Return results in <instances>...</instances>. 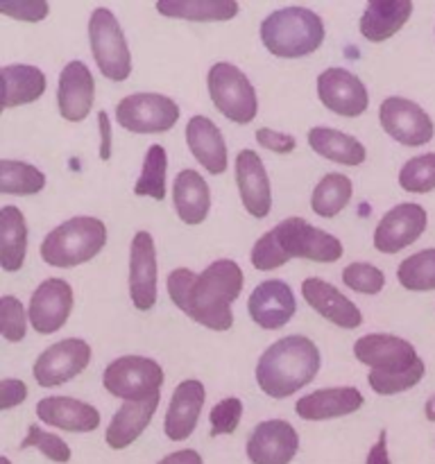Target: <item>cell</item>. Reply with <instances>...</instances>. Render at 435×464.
Here are the masks:
<instances>
[{"mask_svg": "<svg viewBox=\"0 0 435 464\" xmlns=\"http://www.w3.org/2000/svg\"><path fill=\"white\" fill-rule=\"evenodd\" d=\"M397 281L403 285V290H411V293L435 290V247L421 249L403 258L397 267Z\"/></svg>", "mask_w": 435, "mask_h": 464, "instance_id": "e575fe53", "label": "cell"}, {"mask_svg": "<svg viewBox=\"0 0 435 464\" xmlns=\"http://www.w3.org/2000/svg\"><path fill=\"white\" fill-rule=\"evenodd\" d=\"M208 95L218 111L236 125H249L258 113V98L249 77L229 62L213 63L207 75Z\"/></svg>", "mask_w": 435, "mask_h": 464, "instance_id": "52a82bcc", "label": "cell"}, {"mask_svg": "<svg viewBox=\"0 0 435 464\" xmlns=\"http://www.w3.org/2000/svg\"><path fill=\"white\" fill-rule=\"evenodd\" d=\"M429 225L426 208L415 202H403L390 208L374 231V249L381 254H397L417 243Z\"/></svg>", "mask_w": 435, "mask_h": 464, "instance_id": "4fadbf2b", "label": "cell"}, {"mask_svg": "<svg viewBox=\"0 0 435 464\" xmlns=\"http://www.w3.org/2000/svg\"><path fill=\"white\" fill-rule=\"evenodd\" d=\"M365 464H392L388 456V433H385V430L379 433V440H376V444L370 449V453H367Z\"/></svg>", "mask_w": 435, "mask_h": 464, "instance_id": "bcb514c9", "label": "cell"}, {"mask_svg": "<svg viewBox=\"0 0 435 464\" xmlns=\"http://www.w3.org/2000/svg\"><path fill=\"white\" fill-rule=\"evenodd\" d=\"M157 464H204V460L198 451H193V449H181V451L170 453V456H166Z\"/></svg>", "mask_w": 435, "mask_h": 464, "instance_id": "7dc6e473", "label": "cell"}, {"mask_svg": "<svg viewBox=\"0 0 435 464\" xmlns=\"http://www.w3.org/2000/svg\"><path fill=\"white\" fill-rule=\"evenodd\" d=\"M89 44L98 71L111 82H125L131 75V53L121 23L107 7H98L89 18Z\"/></svg>", "mask_w": 435, "mask_h": 464, "instance_id": "ba28073f", "label": "cell"}, {"mask_svg": "<svg viewBox=\"0 0 435 464\" xmlns=\"http://www.w3.org/2000/svg\"><path fill=\"white\" fill-rule=\"evenodd\" d=\"M91 362V344L82 338H66L45 349L32 365V376L41 388L63 385L80 376Z\"/></svg>", "mask_w": 435, "mask_h": 464, "instance_id": "7c38bea8", "label": "cell"}, {"mask_svg": "<svg viewBox=\"0 0 435 464\" xmlns=\"http://www.w3.org/2000/svg\"><path fill=\"white\" fill-rule=\"evenodd\" d=\"M45 186V175L36 166L25 161H0V193L3 195H27L41 193Z\"/></svg>", "mask_w": 435, "mask_h": 464, "instance_id": "836d02e7", "label": "cell"}, {"mask_svg": "<svg viewBox=\"0 0 435 464\" xmlns=\"http://www.w3.org/2000/svg\"><path fill=\"white\" fill-rule=\"evenodd\" d=\"M322 365L320 349L306 335L276 340L256 362V383L272 399H288L306 388Z\"/></svg>", "mask_w": 435, "mask_h": 464, "instance_id": "277c9868", "label": "cell"}, {"mask_svg": "<svg viewBox=\"0 0 435 464\" xmlns=\"http://www.w3.org/2000/svg\"><path fill=\"white\" fill-rule=\"evenodd\" d=\"M27 254V225L23 213L7 204L0 208V267L18 272Z\"/></svg>", "mask_w": 435, "mask_h": 464, "instance_id": "4dcf8cb0", "label": "cell"}, {"mask_svg": "<svg viewBox=\"0 0 435 464\" xmlns=\"http://www.w3.org/2000/svg\"><path fill=\"white\" fill-rule=\"evenodd\" d=\"M159 399H161V394L148 399V401L122 403L116 411V415H113V420L109 421L107 433H104V442L109 444V449L122 451L130 444H134L143 435V430L148 429L150 421H152L154 412L159 408Z\"/></svg>", "mask_w": 435, "mask_h": 464, "instance_id": "484cf974", "label": "cell"}, {"mask_svg": "<svg viewBox=\"0 0 435 464\" xmlns=\"http://www.w3.org/2000/svg\"><path fill=\"white\" fill-rule=\"evenodd\" d=\"M353 193L352 179L340 172H329L317 181L311 195V208L320 218H335L349 204Z\"/></svg>", "mask_w": 435, "mask_h": 464, "instance_id": "d6a6232c", "label": "cell"}, {"mask_svg": "<svg viewBox=\"0 0 435 464\" xmlns=\"http://www.w3.org/2000/svg\"><path fill=\"white\" fill-rule=\"evenodd\" d=\"M36 417L44 424L68 433H93L100 426L98 408L71 397H45L36 403Z\"/></svg>", "mask_w": 435, "mask_h": 464, "instance_id": "603a6c76", "label": "cell"}, {"mask_svg": "<svg viewBox=\"0 0 435 464\" xmlns=\"http://www.w3.org/2000/svg\"><path fill=\"white\" fill-rule=\"evenodd\" d=\"M0 12L16 18V21L39 23L48 16L50 5L45 0H5V3H0Z\"/></svg>", "mask_w": 435, "mask_h": 464, "instance_id": "b9f144b4", "label": "cell"}, {"mask_svg": "<svg viewBox=\"0 0 435 464\" xmlns=\"http://www.w3.org/2000/svg\"><path fill=\"white\" fill-rule=\"evenodd\" d=\"M256 143L276 154H290L295 148H297L295 136L284 134V131H275L270 130V127H261V130H256Z\"/></svg>", "mask_w": 435, "mask_h": 464, "instance_id": "7bdbcfd3", "label": "cell"}, {"mask_svg": "<svg viewBox=\"0 0 435 464\" xmlns=\"http://www.w3.org/2000/svg\"><path fill=\"white\" fill-rule=\"evenodd\" d=\"M107 245V227L100 218L77 216L54 227L41 243V258L53 267H75L98 256Z\"/></svg>", "mask_w": 435, "mask_h": 464, "instance_id": "8992f818", "label": "cell"}, {"mask_svg": "<svg viewBox=\"0 0 435 464\" xmlns=\"http://www.w3.org/2000/svg\"><path fill=\"white\" fill-rule=\"evenodd\" d=\"M175 211L184 225H202L211 208V190L198 170H181L172 186Z\"/></svg>", "mask_w": 435, "mask_h": 464, "instance_id": "83f0119b", "label": "cell"}, {"mask_svg": "<svg viewBox=\"0 0 435 464\" xmlns=\"http://www.w3.org/2000/svg\"><path fill=\"white\" fill-rule=\"evenodd\" d=\"M27 399V385L16 379H5L0 383V411H9L14 406H21Z\"/></svg>", "mask_w": 435, "mask_h": 464, "instance_id": "ee69618b", "label": "cell"}, {"mask_svg": "<svg viewBox=\"0 0 435 464\" xmlns=\"http://www.w3.org/2000/svg\"><path fill=\"white\" fill-rule=\"evenodd\" d=\"M365 399L356 388H324L295 403V412L306 421H326L361 411Z\"/></svg>", "mask_w": 435, "mask_h": 464, "instance_id": "cb8c5ba5", "label": "cell"}, {"mask_svg": "<svg viewBox=\"0 0 435 464\" xmlns=\"http://www.w3.org/2000/svg\"><path fill=\"white\" fill-rule=\"evenodd\" d=\"M166 381L163 367L157 361L145 356H121L109 362L102 374V385L111 397L122 401H148L161 394Z\"/></svg>", "mask_w": 435, "mask_h": 464, "instance_id": "9c48e42d", "label": "cell"}, {"mask_svg": "<svg viewBox=\"0 0 435 464\" xmlns=\"http://www.w3.org/2000/svg\"><path fill=\"white\" fill-rule=\"evenodd\" d=\"M72 288L63 279H45L32 293L27 317L36 334L50 335L62 329L72 311Z\"/></svg>", "mask_w": 435, "mask_h": 464, "instance_id": "9a60e30c", "label": "cell"}, {"mask_svg": "<svg viewBox=\"0 0 435 464\" xmlns=\"http://www.w3.org/2000/svg\"><path fill=\"white\" fill-rule=\"evenodd\" d=\"M186 143L190 154L202 163L211 175H222L227 170V143L216 122L207 116H193L186 125Z\"/></svg>", "mask_w": 435, "mask_h": 464, "instance_id": "d4e9b609", "label": "cell"}, {"mask_svg": "<svg viewBox=\"0 0 435 464\" xmlns=\"http://www.w3.org/2000/svg\"><path fill=\"white\" fill-rule=\"evenodd\" d=\"M95 102V80L89 66L80 59H72L59 72L57 107L63 121L82 122L91 113Z\"/></svg>", "mask_w": 435, "mask_h": 464, "instance_id": "d6986e66", "label": "cell"}, {"mask_svg": "<svg viewBox=\"0 0 435 464\" xmlns=\"http://www.w3.org/2000/svg\"><path fill=\"white\" fill-rule=\"evenodd\" d=\"M3 77V109L36 102L45 91V75L30 63H9L0 68Z\"/></svg>", "mask_w": 435, "mask_h": 464, "instance_id": "f1b7e54d", "label": "cell"}, {"mask_svg": "<svg viewBox=\"0 0 435 464\" xmlns=\"http://www.w3.org/2000/svg\"><path fill=\"white\" fill-rule=\"evenodd\" d=\"M343 256V243L335 236L308 225L304 218H288L254 243L249 261L256 270L267 272L285 266L290 258L315 263H335Z\"/></svg>", "mask_w": 435, "mask_h": 464, "instance_id": "3957f363", "label": "cell"}, {"mask_svg": "<svg viewBox=\"0 0 435 464\" xmlns=\"http://www.w3.org/2000/svg\"><path fill=\"white\" fill-rule=\"evenodd\" d=\"M157 249L148 231H139L130 247V297L139 311L157 304Z\"/></svg>", "mask_w": 435, "mask_h": 464, "instance_id": "ac0fdd59", "label": "cell"}, {"mask_svg": "<svg viewBox=\"0 0 435 464\" xmlns=\"http://www.w3.org/2000/svg\"><path fill=\"white\" fill-rule=\"evenodd\" d=\"M166 172H168V154L161 145H150L145 152L140 177L136 179L134 193L140 198H152L157 202L166 199Z\"/></svg>", "mask_w": 435, "mask_h": 464, "instance_id": "d590c367", "label": "cell"}, {"mask_svg": "<svg viewBox=\"0 0 435 464\" xmlns=\"http://www.w3.org/2000/svg\"><path fill=\"white\" fill-rule=\"evenodd\" d=\"M240 417H243V401L236 397L222 399L220 403H216L208 415V421H211V435L218 438V435H229L238 429Z\"/></svg>", "mask_w": 435, "mask_h": 464, "instance_id": "60d3db41", "label": "cell"}, {"mask_svg": "<svg viewBox=\"0 0 435 464\" xmlns=\"http://www.w3.org/2000/svg\"><path fill=\"white\" fill-rule=\"evenodd\" d=\"M0 464H12V462H9V458H0Z\"/></svg>", "mask_w": 435, "mask_h": 464, "instance_id": "681fc988", "label": "cell"}, {"mask_svg": "<svg viewBox=\"0 0 435 464\" xmlns=\"http://www.w3.org/2000/svg\"><path fill=\"white\" fill-rule=\"evenodd\" d=\"M21 449L23 451H25V449H36V451L44 453L48 460L57 464H66L71 460V447H68L62 438H57V435L48 433V430H41L36 424H32L30 429H27V435L21 442Z\"/></svg>", "mask_w": 435, "mask_h": 464, "instance_id": "f35d334b", "label": "cell"}, {"mask_svg": "<svg viewBox=\"0 0 435 464\" xmlns=\"http://www.w3.org/2000/svg\"><path fill=\"white\" fill-rule=\"evenodd\" d=\"M399 186L406 193L424 195L435 190V152L408 159L399 170Z\"/></svg>", "mask_w": 435, "mask_h": 464, "instance_id": "8d00e7d4", "label": "cell"}, {"mask_svg": "<svg viewBox=\"0 0 435 464\" xmlns=\"http://www.w3.org/2000/svg\"><path fill=\"white\" fill-rule=\"evenodd\" d=\"M245 276L236 261L220 258L195 275L188 267H177L168 275V295L181 313L211 331L234 326L231 304L240 297Z\"/></svg>", "mask_w": 435, "mask_h": 464, "instance_id": "6da1fadb", "label": "cell"}, {"mask_svg": "<svg viewBox=\"0 0 435 464\" xmlns=\"http://www.w3.org/2000/svg\"><path fill=\"white\" fill-rule=\"evenodd\" d=\"M261 41L279 59L308 57L324 41V23L308 7H281L263 18Z\"/></svg>", "mask_w": 435, "mask_h": 464, "instance_id": "5b68a950", "label": "cell"}, {"mask_svg": "<svg viewBox=\"0 0 435 464\" xmlns=\"http://www.w3.org/2000/svg\"><path fill=\"white\" fill-rule=\"evenodd\" d=\"M116 121L122 130L134 134H161L179 121V107L161 93H134L118 102Z\"/></svg>", "mask_w": 435, "mask_h": 464, "instance_id": "30bf717a", "label": "cell"}, {"mask_svg": "<svg viewBox=\"0 0 435 464\" xmlns=\"http://www.w3.org/2000/svg\"><path fill=\"white\" fill-rule=\"evenodd\" d=\"M302 295L308 306L322 315L324 320L334 322L340 329H358L362 324V313L358 311L352 299L344 297L335 285L326 284L324 279L308 276L302 284Z\"/></svg>", "mask_w": 435, "mask_h": 464, "instance_id": "7402d4cb", "label": "cell"}, {"mask_svg": "<svg viewBox=\"0 0 435 464\" xmlns=\"http://www.w3.org/2000/svg\"><path fill=\"white\" fill-rule=\"evenodd\" d=\"M317 98L329 111L344 118H356L365 113L370 104V93L361 77L347 68H326L317 77Z\"/></svg>", "mask_w": 435, "mask_h": 464, "instance_id": "5bb4252c", "label": "cell"}, {"mask_svg": "<svg viewBox=\"0 0 435 464\" xmlns=\"http://www.w3.org/2000/svg\"><path fill=\"white\" fill-rule=\"evenodd\" d=\"M236 184L245 211L252 218H267L272 208V186L261 157L254 150H240L236 154Z\"/></svg>", "mask_w": 435, "mask_h": 464, "instance_id": "ffe728a7", "label": "cell"}, {"mask_svg": "<svg viewBox=\"0 0 435 464\" xmlns=\"http://www.w3.org/2000/svg\"><path fill=\"white\" fill-rule=\"evenodd\" d=\"M27 320L25 308L12 295H3L0 297V335H3L7 343H21L25 338L27 331Z\"/></svg>", "mask_w": 435, "mask_h": 464, "instance_id": "ab89813d", "label": "cell"}, {"mask_svg": "<svg viewBox=\"0 0 435 464\" xmlns=\"http://www.w3.org/2000/svg\"><path fill=\"white\" fill-rule=\"evenodd\" d=\"M308 145L315 154L340 166H361L367 159L365 145L356 136L331 130V127H313L308 131Z\"/></svg>", "mask_w": 435, "mask_h": 464, "instance_id": "f546056e", "label": "cell"}, {"mask_svg": "<svg viewBox=\"0 0 435 464\" xmlns=\"http://www.w3.org/2000/svg\"><path fill=\"white\" fill-rule=\"evenodd\" d=\"M358 362L372 367L367 383L381 397L406 392L424 379V361L408 340L390 334L362 335L353 344Z\"/></svg>", "mask_w": 435, "mask_h": 464, "instance_id": "7a4b0ae2", "label": "cell"}, {"mask_svg": "<svg viewBox=\"0 0 435 464\" xmlns=\"http://www.w3.org/2000/svg\"><path fill=\"white\" fill-rule=\"evenodd\" d=\"M343 284L361 295H379L385 285V275L372 263H349L343 270Z\"/></svg>", "mask_w": 435, "mask_h": 464, "instance_id": "74e56055", "label": "cell"}, {"mask_svg": "<svg viewBox=\"0 0 435 464\" xmlns=\"http://www.w3.org/2000/svg\"><path fill=\"white\" fill-rule=\"evenodd\" d=\"M379 122L385 134L406 148H420L433 140L435 125L429 113L408 98H385L379 107Z\"/></svg>", "mask_w": 435, "mask_h": 464, "instance_id": "8fae6325", "label": "cell"}, {"mask_svg": "<svg viewBox=\"0 0 435 464\" xmlns=\"http://www.w3.org/2000/svg\"><path fill=\"white\" fill-rule=\"evenodd\" d=\"M247 458L252 464H290L299 451V435L288 421H261L247 438Z\"/></svg>", "mask_w": 435, "mask_h": 464, "instance_id": "2e32d148", "label": "cell"}, {"mask_svg": "<svg viewBox=\"0 0 435 464\" xmlns=\"http://www.w3.org/2000/svg\"><path fill=\"white\" fill-rule=\"evenodd\" d=\"M412 14L411 0H372L362 12L358 30L370 44H381L397 34Z\"/></svg>", "mask_w": 435, "mask_h": 464, "instance_id": "4316f807", "label": "cell"}, {"mask_svg": "<svg viewBox=\"0 0 435 464\" xmlns=\"http://www.w3.org/2000/svg\"><path fill=\"white\" fill-rule=\"evenodd\" d=\"M207 390L199 381L186 379L175 388L168 406L166 421H163V433L170 442H184L198 429L199 412H202Z\"/></svg>", "mask_w": 435, "mask_h": 464, "instance_id": "44dd1931", "label": "cell"}, {"mask_svg": "<svg viewBox=\"0 0 435 464\" xmlns=\"http://www.w3.org/2000/svg\"><path fill=\"white\" fill-rule=\"evenodd\" d=\"M98 127H100V159L109 161L111 159V122H109L107 111H98Z\"/></svg>", "mask_w": 435, "mask_h": 464, "instance_id": "f6af8a7d", "label": "cell"}, {"mask_svg": "<svg viewBox=\"0 0 435 464\" xmlns=\"http://www.w3.org/2000/svg\"><path fill=\"white\" fill-rule=\"evenodd\" d=\"M424 412H426V420L435 421V394H430L429 397V401H426L424 406Z\"/></svg>", "mask_w": 435, "mask_h": 464, "instance_id": "c3c4849f", "label": "cell"}, {"mask_svg": "<svg viewBox=\"0 0 435 464\" xmlns=\"http://www.w3.org/2000/svg\"><path fill=\"white\" fill-rule=\"evenodd\" d=\"M234 0H159L157 12L168 18H181L193 23L231 21L238 14Z\"/></svg>", "mask_w": 435, "mask_h": 464, "instance_id": "1f68e13d", "label": "cell"}, {"mask_svg": "<svg viewBox=\"0 0 435 464\" xmlns=\"http://www.w3.org/2000/svg\"><path fill=\"white\" fill-rule=\"evenodd\" d=\"M297 311V302L290 285L281 279H267L252 290L247 313L254 324L266 331H276L288 324Z\"/></svg>", "mask_w": 435, "mask_h": 464, "instance_id": "e0dca14e", "label": "cell"}]
</instances>
